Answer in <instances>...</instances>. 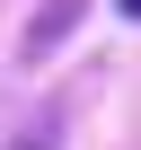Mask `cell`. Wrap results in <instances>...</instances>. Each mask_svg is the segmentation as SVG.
Masks as SVG:
<instances>
[{"label":"cell","mask_w":141,"mask_h":150,"mask_svg":"<svg viewBox=\"0 0 141 150\" xmlns=\"http://www.w3.org/2000/svg\"><path fill=\"white\" fill-rule=\"evenodd\" d=\"M80 9H88V0H44V9H35V27H27V53H53L70 27H80Z\"/></svg>","instance_id":"obj_1"},{"label":"cell","mask_w":141,"mask_h":150,"mask_svg":"<svg viewBox=\"0 0 141 150\" xmlns=\"http://www.w3.org/2000/svg\"><path fill=\"white\" fill-rule=\"evenodd\" d=\"M9 150H53V124H44V132H27V141H9Z\"/></svg>","instance_id":"obj_2"},{"label":"cell","mask_w":141,"mask_h":150,"mask_svg":"<svg viewBox=\"0 0 141 150\" xmlns=\"http://www.w3.org/2000/svg\"><path fill=\"white\" fill-rule=\"evenodd\" d=\"M115 9H123V18H141V0H115Z\"/></svg>","instance_id":"obj_3"}]
</instances>
